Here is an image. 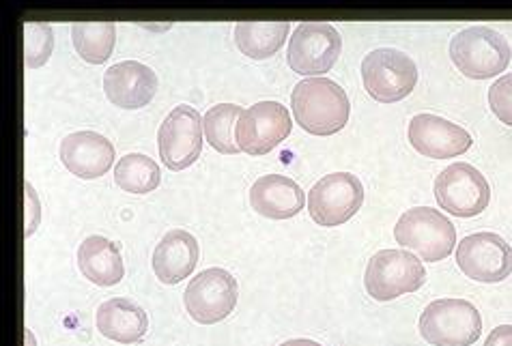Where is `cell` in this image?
<instances>
[{
	"label": "cell",
	"mask_w": 512,
	"mask_h": 346,
	"mask_svg": "<svg viewBox=\"0 0 512 346\" xmlns=\"http://www.w3.org/2000/svg\"><path fill=\"white\" fill-rule=\"evenodd\" d=\"M364 89L379 104H396L418 84V67L411 56L394 48H379L362 61Z\"/></svg>",
	"instance_id": "cell-5"
},
{
	"label": "cell",
	"mask_w": 512,
	"mask_h": 346,
	"mask_svg": "<svg viewBox=\"0 0 512 346\" xmlns=\"http://www.w3.org/2000/svg\"><path fill=\"white\" fill-rule=\"evenodd\" d=\"M61 162L78 179H99L115 164V147L97 132H74L61 142Z\"/></svg>",
	"instance_id": "cell-16"
},
{
	"label": "cell",
	"mask_w": 512,
	"mask_h": 346,
	"mask_svg": "<svg viewBox=\"0 0 512 346\" xmlns=\"http://www.w3.org/2000/svg\"><path fill=\"white\" fill-rule=\"evenodd\" d=\"M280 346H321L319 342H315V340H306V338H295V340H287V342H282Z\"/></svg>",
	"instance_id": "cell-29"
},
{
	"label": "cell",
	"mask_w": 512,
	"mask_h": 346,
	"mask_svg": "<svg viewBox=\"0 0 512 346\" xmlns=\"http://www.w3.org/2000/svg\"><path fill=\"white\" fill-rule=\"evenodd\" d=\"M203 117L196 108L181 104L170 110L158 132L160 157L170 170L190 168L203 151Z\"/></svg>",
	"instance_id": "cell-11"
},
{
	"label": "cell",
	"mask_w": 512,
	"mask_h": 346,
	"mask_svg": "<svg viewBox=\"0 0 512 346\" xmlns=\"http://www.w3.org/2000/svg\"><path fill=\"white\" fill-rule=\"evenodd\" d=\"M426 282V269L405 250H381L368 261L364 273L366 293L377 301H392L416 293Z\"/></svg>",
	"instance_id": "cell-6"
},
{
	"label": "cell",
	"mask_w": 512,
	"mask_h": 346,
	"mask_svg": "<svg viewBox=\"0 0 512 346\" xmlns=\"http://www.w3.org/2000/svg\"><path fill=\"white\" fill-rule=\"evenodd\" d=\"M198 241L188 230L175 228L153 250V273L162 284H179L190 278L198 265Z\"/></svg>",
	"instance_id": "cell-17"
},
{
	"label": "cell",
	"mask_w": 512,
	"mask_h": 346,
	"mask_svg": "<svg viewBox=\"0 0 512 346\" xmlns=\"http://www.w3.org/2000/svg\"><path fill=\"white\" fill-rule=\"evenodd\" d=\"M450 59L463 76L489 80L510 65L512 50L506 37L489 26H469L450 41Z\"/></svg>",
	"instance_id": "cell-2"
},
{
	"label": "cell",
	"mask_w": 512,
	"mask_h": 346,
	"mask_svg": "<svg viewBox=\"0 0 512 346\" xmlns=\"http://www.w3.org/2000/svg\"><path fill=\"white\" fill-rule=\"evenodd\" d=\"M104 93L123 110H138L151 104L158 93V76L138 61H123L112 65L104 74Z\"/></svg>",
	"instance_id": "cell-15"
},
{
	"label": "cell",
	"mask_w": 512,
	"mask_h": 346,
	"mask_svg": "<svg viewBox=\"0 0 512 346\" xmlns=\"http://www.w3.org/2000/svg\"><path fill=\"white\" fill-rule=\"evenodd\" d=\"M71 41L82 61L102 65L115 50L117 26L115 22H76L71 26Z\"/></svg>",
	"instance_id": "cell-22"
},
{
	"label": "cell",
	"mask_w": 512,
	"mask_h": 346,
	"mask_svg": "<svg viewBox=\"0 0 512 346\" xmlns=\"http://www.w3.org/2000/svg\"><path fill=\"white\" fill-rule=\"evenodd\" d=\"M99 334L119 344H136L145 338L149 316L132 299H108L97 310Z\"/></svg>",
	"instance_id": "cell-19"
},
{
	"label": "cell",
	"mask_w": 512,
	"mask_h": 346,
	"mask_svg": "<svg viewBox=\"0 0 512 346\" xmlns=\"http://www.w3.org/2000/svg\"><path fill=\"white\" fill-rule=\"evenodd\" d=\"M78 267L82 276L97 286L119 284L125 276L121 245L99 235L87 237L78 248Z\"/></svg>",
	"instance_id": "cell-20"
},
{
	"label": "cell",
	"mask_w": 512,
	"mask_h": 346,
	"mask_svg": "<svg viewBox=\"0 0 512 346\" xmlns=\"http://www.w3.org/2000/svg\"><path fill=\"white\" fill-rule=\"evenodd\" d=\"M480 334L482 316L465 299H437L420 316V336L431 346H472Z\"/></svg>",
	"instance_id": "cell-4"
},
{
	"label": "cell",
	"mask_w": 512,
	"mask_h": 346,
	"mask_svg": "<svg viewBox=\"0 0 512 346\" xmlns=\"http://www.w3.org/2000/svg\"><path fill=\"white\" fill-rule=\"evenodd\" d=\"M244 112L246 110H241L235 104H218L205 112V119H203L205 140L218 153H224V155L239 153L237 140H235V127Z\"/></svg>",
	"instance_id": "cell-24"
},
{
	"label": "cell",
	"mask_w": 512,
	"mask_h": 346,
	"mask_svg": "<svg viewBox=\"0 0 512 346\" xmlns=\"http://www.w3.org/2000/svg\"><path fill=\"white\" fill-rule=\"evenodd\" d=\"M289 37V22H239L235 24V43L248 59L265 61L282 48Z\"/></svg>",
	"instance_id": "cell-21"
},
{
	"label": "cell",
	"mask_w": 512,
	"mask_h": 346,
	"mask_svg": "<svg viewBox=\"0 0 512 346\" xmlns=\"http://www.w3.org/2000/svg\"><path fill=\"white\" fill-rule=\"evenodd\" d=\"M26 346H35V338L31 336V331L26 329Z\"/></svg>",
	"instance_id": "cell-30"
},
{
	"label": "cell",
	"mask_w": 512,
	"mask_h": 346,
	"mask_svg": "<svg viewBox=\"0 0 512 346\" xmlns=\"http://www.w3.org/2000/svg\"><path fill=\"white\" fill-rule=\"evenodd\" d=\"M407 136L411 147L420 155L431 160H446V157H459L472 147V136L457 123H450L435 114H416L409 123Z\"/></svg>",
	"instance_id": "cell-14"
},
{
	"label": "cell",
	"mask_w": 512,
	"mask_h": 346,
	"mask_svg": "<svg viewBox=\"0 0 512 346\" xmlns=\"http://www.w3.org/2000/svg\"><path fill=\"white\" fill-rule=\"evenodd\" d=\"M457 265L474 282H504L512 273V248L495 233L469 235L457 245Z\"/></svg>",
	"instance_id": "cell-13"
},
{
	"label": "cell",
	"mask_w": 512,
	"mask_h": 346,
	"mask_svg": "<svg viewBox=\"0 0 512 346\" xmlns=\"http://www.w3.org/2000/svg\"><path fill=\"white\" fill-rule=\"evenodd\" d=\"M485 346H512V325L495 327L489 334Z\"/></svg>",
	"instance_id": "cell-28"
},
{
	"label": "cell",
	"mask_w": 512,
	"mask_h": 346,
	"mask_svg": "<svg viewBox=\"0 0 512 346\" xmlns=\"http://www.w3.org/2000/svg\"><path fill=\"white\" fill-rule=\"evenodd\" d=\"M489 106L491 112L504 125L512 127V74L502 76L489 89Z\"/></svg>",
	"instance_id": "cell-26"
},
{
	"label": "cell",
	"mask_w": 512,
	"mask_h": 346,
	"mask_svg": "<svg viewBox=\"0 0 512 346\" xmlns=\"http://www.w3.org/2000/svg\"><path fill=\"white\" fill-rule=\"evenodd\" d=\"M293 129L287 106L278 102H259L248 108L235 127L239 151L252 157L267 155L289 138Z\"/></svg>",
	"instance_id": "cell-12"
},
{
	"label": "cell",
	"mask_w": 512,
	"mask_h": 346,
	"mask_svg": "<svg viewBox=\"0 0 512 346\" xmlns=\"http://www.w3.org/2000/svg\"><path fill=\"white\" fill-rule=\"evenodd\" d=\"M295 123L312 136L338 134L349 121V97L334 80L308 78L293 89Z\"/></svg>",
	"instance_id": "cell-1"
},
{
	"label": "cell",
	"mask_w": 512,
	"mask_h": 346,
	"mask_svg": "<svg viewBox=\"0 0 512 346\" xmlns=\"http://www.w3.org/2000/svg\"><path fill=\"white\" fill-rule=\"evenodd\" d=\"M239 284L222 267H211L190 280L188 291L183 293V306L196 323L216 325L229 319L237 306Z\"/></svg>",
	"instance_id": "cell-7"
},
{
	"label": "cell",
	"mask_w": 512,
	"mask_h": 346,
	"mask_svg": "<svg viewBox=\"0 0 512 346\" xmlns=\"http://www.w3.org/2000/svg\"><path fill=\"white\" fill-rule=\"evenodd\" d=\"M24 190H26V237H31L39 226L41 211H39V198H37L35 187L26 181Z\"/></svg>",
	"instance_id": "cell-27"
},
{
	"label": "cell",
	"mask_w": 512,
	"mask_h": 346,
	"mask_svg": "<svg viewBox=\"0 0 512 346\" xmlns=\"http://www.w3.org/2000/svg\"><path fill=\"white\" fill-rule=\"evenodd\" d=\"M435 198L454 218H474L489 207L491 187L478 168L457 162L437 175Z\"/></svg>",
	"instance_id": "cell-10"
},
{
	"label": "cell",
	"mask_w": 512,
	"mask_h": 346,
	"mask_svg": "<svg viewBox=\"0 0 512 346\" xmlns=\"http://www.w3.org/2000/svg\"><path fill=\"white\" fill-rule=\"evenodd\" d=\"M252 209L269 220H289L306 205L300 185L284 175H265L250 187Z\"/></svg>",
	"instance_id": "cell-18"
},
{
	"label": "cell",
	"mask_w": 512,
	"mask_h": 346,
	"mask_svg": "<svg viewBox=\"0 0 512 346\" xmlns=\"http://www.w3.org/2000/svg\"><path fill=\"white\" fill-rule=\"evenodd\" d=\"M115 181L123 192L130 194H149L158 190L162 181L160 166L151 157L142 153H130L119 160L115 168Z\"/></svg>",
	"instance_id": "cell-23"
},
{
	"label": "cell",
	"mask_w": 512,
	"mask_h": 346,
	"mask_svg": "<svg viewBox=\"0 0 512 346\" xmlns=\"http://www.w3.org/2000/svg\"><path fill=\"white\" fill-rule=\"evenodd\" d=\"M54 50L52 26L44 22L24 24V63L28 69H39L48 63Z\"/></svg>",
	"instance_id": "cell-25"
},
{
	"label": "cell",
	"mask_w": 512,
	"mask_h": 346,
	"mask_svg": "<svg viewBox=\"0 0 512 346\" xmlns=\"http://www.w3.org/2000/svg\"><path fill=\"white\" fill-rule=\"evenodd\" d=\"M364 203V185L349 172H332L312 185L308 213L319 226L334 228L349 222Z\"/></svg>",
	"instance_id": "cell-9"
},
{
	"label": "cell",
	"mask_w": 512,
	"mask_h": 346,
	"mask_svg": "<svg viewBox=\"0 0 512 346\" xmlns=\"http://www.w3.org/2000/svg\"><path fill=\"white\" fill-rule=\"evenodd\" d=\"M394 239L398 245L418 254L422 261L439 263L448 258L457 245V228L437 209L416 207L398 218Z\"/></svg>",
	"instance_id": "cell-3"
},
{
	"label": "cell",
	"mask_w": 512,
	"mask_h": 346,
	"mask_svg": "<svg viewBox=\"0 0 512 346\" xmlns=\"http://www.w3.org/2000/svg\"><path fill=\"white\" fill-rule=\"evenodd\" d=\"M343 50V37L327 22H302L289 43L287 63L300 76H323L330 71Z\"/></svg>",
	"instance_id": "cell-8"
}]
</instances>
